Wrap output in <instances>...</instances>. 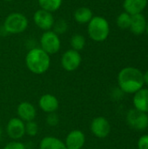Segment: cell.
<instances>
[{
    "label": "cell",
    "instance_id": "obj_1",
    "mask_svg": "<svg viewBox=\"0 0 148 149\" xmlns=\"http://www.w3.org/2000/svg\"><path fill=\"white\" fill-rule=\"evenodd\" d=\"M118 84L119 88L124 93L134 94L145 85L143 72L133 66L125 67L118 74Z\"/></svg>",
    "mask_w": 148,
    "mask_h": 149
},
{
    "label": "cell",
    "instance_id": "obj_2",
    "mask_svg": "<svg viewBox=\"0 0 148 149\" xmlns=\"http://www.w3.org/2000/svg\"><path fill=\"white\" fill-rule=\"evenodd\" d=\"M25 65L30 72L34 74H43L48 71L51 65V58L40 47L29 50L25 56Z\"/></svg>",
    "mask_w": 148,
    "mask_h": 149
},
{
    "label": "cell",
    "instance_id": "obj_3",
    "mask_svg": "<svg viewBox=\"0 0 148 149\" xmlns=\"http://www.w3.org/2000/svg\"><path fill=\"white\" fill-rule=\"evenodd\" d=\"M87 33L94 42L105 41L110 33V25L106 18L101 16H93L87 24Z\"/></svg>",
    "mask_w": 148,
    "mask_h": 149
},
{
    "label": "cell",
    "instance_id": "obj_4",
    "mask_svg": "<svg viewBox=\"0 0 148 149\" xmlns=\"http://www.w3.org/2000/svg\"><path fill=\"white\" fill-rule=\"evenodd\" d=\"M29 25V20L25 15L20 12H11L4 19L2 25L7 34H20Z\"/></svg>",
    "mask_w": 148,
    "mask_h": 149
},
{
    "label": "cell",
    "instance_id": "obj_5",
    "mask_svg": "<svg viewBox=\"0 0 148 149\" xmlns=\"http://www.w3.org/2000/svg\"><path fill=\"white\" fill-rule=\"evenodd\" d=\"M39 44L40 48L49 55L58 52L61 48L60 38L52 30L43 32L39 39Z\"/></svg>",
    "mask_w": 148,
    "mask_h": 149
},
{
    "label": "cell",
    "instance_id": "obj_6",
    "mask_svg": "<svg viewBox=\"0 0 148 149\" xmlns=\"http://www.w3.org/2000/svg\"><path fill=\"white\" fill-rule=\"evenodd\" d=\"M126 122L133 130L144 131L148 127L147 113L139 111L135 108L131 109L126 114Z\"/></svg>",
    "mask_w": 148,
    "mask_h": 149
},
{
    "label": "cell",
    "instance_id": "obj_7",
    "mask_svg": "<svg viewBox=\"0 0 148 149\" xmlns=\"http://www.w3.org/2000/svg\"><path fill=\"white\" fill-rule=\"evenodd\" d=\"M82 61L81 55L79 52L72 49H69L64 52L61 57V65L67 72H73L77 70Z\"/></svg>",
    "mask_w": 148,
    "mask_h": 149
},
{
    "label": "cell",
    "instance_id": "obj_8",
    "mask_svg": "<svg viewBox=\"0 0 148 149\" xmlns=\"http://www.w3.org/2000/svg\"><path fill=\"white\" fill-rule=\"evenodd\" d=\"M33 22L38 29L46 31L52 29L55 17L51 12L39 9L33 14Z\"/></svg>",
    "mask_w": 148,
    "mask_h": 149
},
{
    "label": "cell",
    "instance_id": "obj_9",
    "mask_svg": "<svg viewBox=\"0 0 148 149\" xmlns=\"http://www.w3.org/2000/svg\"><path fill=\"white\" fill-rule=\"evenodd\" d=\"M91 131L95 137L104 139L109 135L111 125L105 117H96L91 123Z\"/></svg>",
    "mask_w": 148,
    "mask_h": 149
},
{
    "label": "cell",
    "instance_id": "obj_10",
    "mask_svg": "<svg viewBox=\"0 0 148 149\" xmlns=\"http://www.w3.org/2000/svg\"><path fill=\"white\" fill-rule=\"evenodd\" d=\"M6 132L10 138L19 140L25 134V124L19 118H12L8 121Z\"/></svg>",
    "mask_w": 148,
    "mask_h": 149
},
{
    "label": "cell",
    "instance_id": "obj_11",
    "mask_svg": "<svg viewBox=\"0 0 148 149\" xmlns=\"http://www.w3.org/2000/svg\"><path fill=\"white\" fill-rule=\"evenodd\" d=\"M85 143V136L80 130H73L68 134L65 145L67 149H81Z\"/></svg>",
    "mask_w": 148,
    "mask_h": 149
},
{
    "label": "cell",
    "instance_id": "obj_12",
    "mask_svg": "<svg viewBox=\"0 0 148 149\" xmlns=\"http://www.w3.org/2000/svg\"><path fill=\"white\" fill-rule=\"evenodd\" d=\"M17 115L19 119L26 122L34 120L37 115L35 107L29 102L20 103L17 107Z\"/></svg>",
    "mask_w": 148,
    "mask_h": 149
},
{
    "label": "cell",
    "instance_id": "obj_13",
    "mask_svg": "<svg viewBox=\"0 0 148 149\" xmlns=\"http://www.w3.org/2000/svg\"><path fill=\"white\" fill-rule=\"evenodd\" d=\"M133 107L143 113H148V88H141L133 95Z\"/></svg>",
    "mask_w": 148,
    "mask_h": 149
},
{
    "label": "cell",
    "instance_id": "obj_14",
    "mask_svg": "<svg viewBox=\"0 0 148 149\" xmlns=\"http://www.w3.org/2000/svg\"><path fill=\"white\" fill-rule=\"evenodd\" d=\"M38 105L39 107L47 113H55L58 108V100L54 95L47 93L41 96L38 101Z\"/></svg>",
    "mask_w": 148,
    "mask_h": 149
},
{
    "label": "cell",
    "instance_id": "obj_15",
    "mask_svg": "<svg viewBox=\"0 0 148 149\" xmlns=\"http://www.w3.org/2000/svg\"><path fill=\"white\" fill-rule=\"evenodd\" d=\"M148 0H124L123 7L131 16L141 13L147 5Z\"/></svg>",
    "mask_w": 148,
    "mask_h": 149
},
{
    "label": "cell",
    "instance_id": "obj_16",
    "mask_svg": "<svg viewBox=\"0 0 148 149\" xmlns=\"http://www.w3.org/2000/svg\"><path fill=\"white\" fill-rule=\"evenodd\" d=\"M147 19L142 13L135 14L132 16L131 24L129 29L135 35H141L146 32Z\"/></svg>",
    "mask_w": 148,
    "mask_h": 149
},
{
    "label": "cell",
    "instance_id": "obj_17",
    "mask_svg": "<svg viewBox=\"0 0 148 149\" xmlns=\"http://www.w3.org/2000/svg\"><path fill=\"white\" fill-rule=\"evenodd\" d=\"M93 17L92 10L86 6H81L77 8L73 12V18L76 23L79 24H87Z\"/></svg>",
    "mask_w": 148,
    "mask_h": 149
},
{
    "label": "cell",
    "instance_id": "obj_18",
    "mask_svg": "<svg viewBox=\"0 0 148 149\" xmlns=\"http://www.w3.org/2000/svg\"><path fill=\"white\" fill-rule=\"evenodd\" d=\"M39 149H67L65 142L61 140L52 137L47 136L42 139L39 144Z\"/></svg>",
    "mask_w": 148,
    "mask_h": 149
},
{
    "label": "cell",
    "instance_id": "obj_19",
    "mask_svg": "<svg viewBox=\"0 0 148 149\" xmlns=\"http://www.w3.org/2000/svg\"><path fill=\"white\" fill-rule=\"evenodd\" d=\"M38 3L40 9L53 13L60 9L63 0H38Z\"/></svg>",
    "mask_w": 148,
    "mask_h": 149
},
{
    "label": "cell",
    "instance_id": "obj_20",
    "mask_svg": "<svg viewBox=\"0 0 148 149\" xmlns=\"http://www.w3.org/2000/svg\"><path fill=\"white\" fill-rule=\"evenodd\" d=\"M70 44H71L72 50H75L77 52H80L85 48V44H86V40H85V36H83L80 33H76V34L72 35V37L71 38Z\"/></svg>",
    "mask_w": 148,
    "mask_h": 149
},
{
    "label": "cell",
    "instance_id": "obj_21",
    "mask_svg": "<svg viewBox=\"0 0 148 149\" xmlns=\"http://www.w3.org/2000/svg\"><path fill=\"white\" fill-rule=\"evenodd\" d=\"M131 19H132V16L128 14L127 12L124 11L118 16L116 19V24L119 28L122 30H126V29H129L130 27Z\"/></svg>",
    "mask_w": 148,
    "mask_h": 149
},
{
    "label": "cell",
    "instance_id": "obj_22",
    "mask_svg": "<svg viewBox=\"0 0 148 149\" xmlns=\"http://www.w3.org/2000/svg\"><path fill=\"white\" fill-rule=\"evenodd\" d=\"M55 33H57L58 36L61 34H64L68 30V23L64 18H59L58 20H55L53 27L51 29Z\"/></svg>",
    "mask_w": 148,
    "mask_h": 149
},
{
    "label": "cell",
    "instance_id": "obj_23",
    "mask_svg": "<svg viewBox=\"0 0 148 149\" xmlns=\"http://www.w3.org/2000/svg\"><path fill=\"white\" fill-rule=\"evenodd\" d=\"M38 132V124L35 121H28L25 124V134H27L29 136L33 137L37 135Z\"/></svg>",
    "mask_w": 148,
    "mask_h": 149
},
{
    "label": "cell",
    "instance_id": "obj_24",
    "mask_svg": "<svg viewBox=\"0 0 148 149\" xmlns=\"http://www.w3.org/2000/svg\"><path fill=\"white\" fill-rule=\"evenodd\" d=\"M46 123L51 127H55L59 123V118L55 113H48L46 117Z\"/></svg>",
    "mask_w": 148,
    "mask_h": 149
},
{
    "label": "cell",
    "instance_id": "obj_25",
    "mask_svg": "<svg viewBox=\"0 0 148 149\" xmlns=\"http://www.w3.org/2000/svg\"><path fill=\"white\" fill-rule=\"evenodd\" d=\"M139 149H148V134L141 136L137 143Z\"/></svg>",
    "mask_w": 148,
    "mask_h": 149
},
{
    "label": "cell",
    "instance_id": "obj_26",
    "mask_svg": "<svg viewBox=\"0 0 148 149\" xmlns=\"http://www.w3.org/2000/svg\"><path fill=\"white\" fill-rule=\"evenodd\" d=\"M3 149H26L24 144H23L22 142H18V141H11L10 143H8Z\"/></svg>",
    "mask_w": 148,
    "mask_h": 149
},
{
    "label": "cell",
    "instance_id": "obj_27",
    "mask_svg": "<svg viewBox=\"0 0 148 149\" xmlns=\"http://www.w3.org/2000/svg\"><path fill=\"white\" fill-rule=\"evenodd\" d=\"M143 75H144V83L148 86V70L145 73H143Z\"/></svg>",
    "mask_w": 148,
    "mask_h": 149
},
{
    "label": "cell",
    "instance_id": "obj_28",
    "mask_svg": "<svg viewBox=\"0 0 148 149\" xmlns=\"http://www.w3.org/2000/svg\"><path fill=\"white\" fill-rule=\"evenodd\" d=\"M146 32L148 35V21H147V27H146Z\"/></svg>",
    "mask_w": 148,
    "mask_h": 149
},
{
    "label": "cell",
    "instance_id": "obj_29",
    "mask_svg": "<svg viewBox=\"0 0 148 149\" xmlns=\"http://www.w3.org/2000/svg\"><path fill=\"white\" fill-rule=\"evenodd\" d=\"M1 137H2V129L0 127V139H1Z\"/></svg>",
    "mask_w": 148,
    "mask_h": 149
},
{
    "label": "cell",
    "instance_id": "obj_30",
    "mask_svg": "<svg viewBox=\"0 0 148 149\" xmlns=\"http://www.w3.org/2000/svg\"><path fill=\"white\" fill-rule=\"evenodd\" d=\"M3 1H5V2H12L14 0H3Z\"/></svg>",
    "mask_w": 148,
    "mask_h": 149
}]
</instances>
